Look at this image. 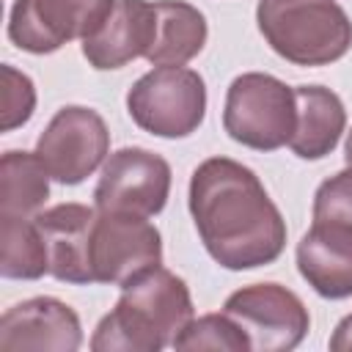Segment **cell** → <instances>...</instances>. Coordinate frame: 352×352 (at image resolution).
<instances>
[{
    "instance_id": "obj_1",
    "label": "cell",
    "mask_w": 352,
    "mask_h": 352,
    "mask_svg": "<svg viewBox=\"0 0 352 352\" xmlns=\"http://www.w3.org/2000/svg\"><path fill=\"white\" fill-rule=\"evenodd\" d=\"M187 206L206 253L226 270L267 267L286 248L280 209L261 179L236 160H204L190 176Z\"/></svg>"
},
{
    "instance_id": "obj_2",
    "label": "cell",
    "mask_w": 352,
    "mask_h": 352,
    "mask_svg": "<svg viewBox=\"0 0 352 352\" xmlns=\"http://www.w3.org/2000/svg\"><path fill=\"white\" fill-rule=\"evenodd\" d=\"M195 316L190 286L162 264L121 289L91 336L94 352H160Z\"/></svg>"
},
{
    "instance_id": "obj_3",
    "label": "cell",
    "mask_w": 352,
    "mask_h": 352,
    "mask_svg": "<svg viewBox=\"0 0 352 352\" xmlns=\"http://www.w3.org/2000/svg\"><path fill=\"white\" fill-rule=\"evenodd\" d=\"M256 25L270 50L294 66H327L352 47V22L336 0H258Z\"/></svg>"
},
{
    "instance_id": "obj_4",
    "label": "cell",
    "mask_w": 352,
    "mask_h": 352,
    "mask_svg": "<svg viewBox=\"0 0 352 352\" xmlns=\"http://www.w3.org/2000/svg\"><path fill=\"white\" fill-rule=\"evenodd\" d=\"M297 124V96L283 80L264 72H245L231 80L223 107V129L253 151L289 146Z\"/></svg>"
},
{
    "instance_id": "obj_5",
    "label": "cell",
    "mask_w": 352,
    "mask_h": 352,
    "mask_svg": "<svg viewBox=\"0 0 352 352\" xmlns=\"http://www.w3.org/2000/svg\"><path fill=\"white\" fill-rule=\"evenodd\" d=\"M129 118L157 138H187L206 116V82L187 66H154L126 94Z\"/></svg>"
},
{
    "instance_id": "obj_6",
    "label": "cell",
    "mask_w": 352,
    "mask_h": 352,
    "mask_svg": "<svg viewBox=\"0 0 352 352\" xmlns=\"http://www.w3.org/2000/svg\"><path fill=\"white\" fill-rule=\"evenodd\" d=\"M256 352H289L308 336L311 314L305 302L280 283H250L231 292L223 302Z\"/></svg>"
},
{
    "instance_id": "obj_7",
    "label": "cell",
    "mask_w": 352,
    "mask_h": 352,
    "mask_svg": "<svg viewBox=\"0 0 352 352\" xmlns=\"http://www.w3.org/2000/svg\"><path fill=\"white\" fill-rule=\"evenodd\" d=\"M162 264V236L148 217L126 212H99L91 234L94 283L129 286Z\"/></svg>"
},
{
    "instance_id": "obj_8",
    "label": "cell",
    "mask_w": 352,
    "mask_h": 352,
    "mask_svg": "<svg viewBox=\"0 0 352 352\" xmlns=\"http://www.w3.org/2000/svg\"><path fill=\"white\" fill-rule=\"evenodd\" d=\"M36 154L55 182L74 187L104 165L110 154V129L96 110L66 104L38 135Z\"/></svg>"
},
{
    "instance_id": "obj_9",
    "label": "cell",
    "mask_w": 352,
    "mask_h": 352,
    "mask_svg": "<svg viewBox=\"0 0 352 352\" xmlns=\"http://www.w3.org/2000/svg\"><path fill=\"white\" fill-rule=\"evenodd\" d=\"M170 195V165L160 154L126 146L113 151L94 190V206L99 212H126L154 217L165 209Z\"/></svg>"
},
{
    "instance_id": "obj_10",
    "label": "cell",
    "mask_w": 352,
    "mask_h": 352,
    "mask_svg": "<svg viewBox=\"0 0 352 352\" xmlns=\"http://www.w3.org/2000/svg\"><path fill=\"white\" fill-rule=\"evenodd\" d=\"M116 0H14L8 38L30 55H50L74 38H88Z\"/></svg>"
},
{
    "instance_id": "obj_11",
    "label": "cell",
    "mask_w": 352,
    "mask_h": 352,
    "mask_svg": "<svg viewBox=\"0 0 352 352\" xmlns=\"http://www.w3.org/2000/svg\"><path fill=\"white\" fill-rule=\"evenodd\" d=\"M82 344L80 316L58 297H30L0 316V349L74 352Z\"/></svg>"
},
{
    "instance_id": "obj_12",
    "label": "cell",
    "mask_w": 352,
    "mask_h": 352,
    "mask_svg": "<svg viewBox=\"0 0 352 352\" xmlns=\"http://www.w3.org/2000/svg\"><path fill=\"white\" fill-rule=\"evenodd\" d=\"M157 38V6L148 0H116L104 22L82 38V58L99 69H124L146 58Z\"/></svg>"
},
{
    "instance_id": "obj_13",
    "label": "cell",
    "mask_w": 352,
    "mask_h": 352,
    "mask_svg": "<svg viewBox=\"0 0 352 352\" xmlns=\"http://www.w3.org/2000/svg\"><path fill=\"white\" fill-rule=\"evenodd\" d=\"M36 226L47 245L50 275L63 283H94L91 272V234L96 223V206L85 204H58L41 209Z\"/></svg>"
},
{
    "instance_id": "obj_14",
    "label": "cell",
    "mask_w": 352,
    "mask_h": 352,
    "mask_svg": "<svg viewBox=\"0 0 352 352\" xmlns=\"http://www.w3.org/2000/svg\"><path fill=\"white\" fill-rule=\"evenodd\" d=\"M294 256L300 275L316 294L327 300L352 297V228L314 220Z\"/></svg>"
},
{
    "instance_id": "obj_15",
    "label": "cell",
    "mask_w": 352,
    "mask_h": 352,
    "mask_svg": "<svg viewBox=\"0 0 352 352\" xmlns=\"http://www.w3.org/2000/svg\"><path fill=\"white\" fill-rule=\"evenodd\" d=\"M297 124L289 140V148L300 160H322L327 157L344 129H346V110L336 91L324 85H297Z\"/></svg>"
},
{
    "instance_id": "obj_16",
    "label": "cell",
    "mask_w": 352,
    "mask_h": 352,
    "mask_svg": "<svg viewBox=\"0 0 352 352\" xmlns=\"http://www.w3.org/2000/svg\"><path fill=\"white\" fill-rule=\"evenodd\" d=\"M157 38L146 55L154 66H184L206 44V16L184 0H154Z\"/></svg>"
},
{
    "instance_id": "obj_17",
    "label": "cell",
    "mask_w": 352,
    "mask_h": 352,
    "mask_svg": "<svg viewBox=\"0 0 352 352\" xmlns=\"http://www.w3.org/2000/svg\"><path fill=\"white\" fill-rule=\"evenodd\" d=\"M50 179L36 151H6L0 160V214L36 217L50 198Z\"/></svg>"
},
{
    "instance_id": "obj_18",
    "label": "cell",
    "mask_w": 352,
    "mask_h": 352,
    "mask_svg": "<svg viewBox=\"0 0 352 352\" xmlns=\"http://www.w3.org/2000/svg\"><path fill=\"white\" fill-rule=\"evenodd\" d=\"M0 242H3V258H0L3 278L36 280L41 275H50L47 245L33 217L0 214Z\"/></svg>"
},
{
    "instance_id": "obj_19",
    "label": "cell",
    "mask_w": 352,
    "mask_h": 352,
    "mask_svg": "<svg viewBox=\"0 0 352 352\" xmlns=\"http://www.w3.org/2000/svg\"><path fill=\"white\" fill-rule=\"evenodd\" d=\"M173 349H223V352H245L250 349L248 336L228 314H206L192 316L187 327L173 338Z\"/></svg>"
},
{
    "instance_id": "obj_20",
    "label": "cell",
    "mask_w": 352,
    "mask_h": 352,
    "mask_svg": "<svg viewBox=\"0 0 352 352\" xmlns=\"http://www.w3.org/2000/svg\"><path fill=\"white\" fill-rule=\"evenodd\" d=\"M36 110V85L33 80L14 69L11 63L0 66V129L11 132L30 121Z\"/></svg>"
},
{
    "instance_id": "obj_21",
    "label": "cell",
    "mask_w": 352,
    "mask_h": 352,
    "mask_svg": "<svg viewBox=\"0 0 352 352\" xmlns=\"http://www.w3.org/2000/svg\"><path fill=\"white\" fill-rule=\"evenodd\" d=\"M314 220H327L352 228V168L324 179L314 192Z\"/></svg>"
},
{
    "instance_id": "obj_22",
    "label": "cell",
    "mask_w": 352,
    "mask_h": 352,
    "mask_svg": "<svg viewBox=\"0 0 352 352\" xmlns=\"http://www.w3.org/2000/svg\"><path fill=\"white\" fill-rule=\"evenodd\" d=\"M327 346H330L333 352H352V314H346V316L336 324V330H333Z\"/></svg>"
},
{
    "instance_id": "obj_23",
    "label": "cell",
    "mask_w": 352,
    "mask_h": 352,
    "mask_svg": "<svg viewBox=\"0 0 352 352\" xmlns=\"http://www.w3.org/2000/svg\"><path fill=\"white\" fill-rule=\"evenodd\" d=\"M344 160H346V165L352 168V129H349V135H346V143H344Z\"/></svg>"
}]
</instances>
